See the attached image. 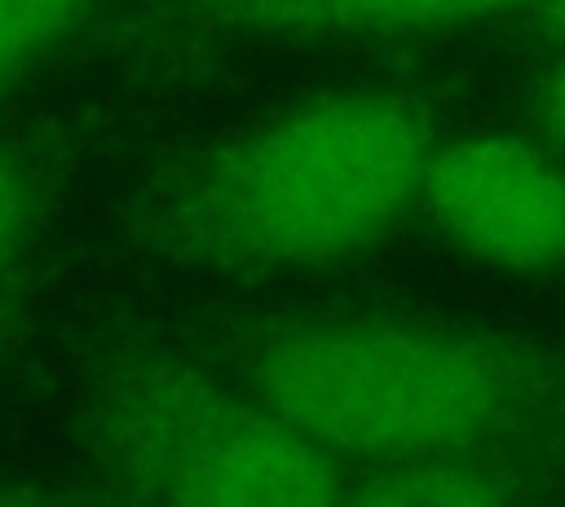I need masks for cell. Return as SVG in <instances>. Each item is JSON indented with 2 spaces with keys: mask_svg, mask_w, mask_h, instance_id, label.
Segmentation results:
<instances>
[{
  "mask_svg": "<svg viewBox=\"0 0 565 507\" xmlns=\"http://www.w3.org/2000/svg\"><path fill=\"white\" fill-rule=\"evenodd\" d=\"M433 145V119L406 93H318L159 163L124 198L115 234L181 273L331 269L419 212Z\"/></svg>",
  "mask_w": 565,
  "mask_h": 507,
  "instance_id": "obj_1",
  "label": "cell"
},
{
  "mask_svg": "<svg viewBox=\"0 0 565 507\" xmlns=\"http://www.w3.org/2000/svg\"><path fill=\"white\" fill-rule=\"evenodd\" d=\"M199 344L349 472L521 454L565 414V348L463 322L309 313Z\"/></svg>",
  "mask_w": 565,
  "mask_h": 507,
  "instance_id": "obj_2",
  "label": "cell"
},
{
  "mask_svg": "<svg viewBox=\"0 0 565 507\" xmlns=\"http://www.w3.org/2000/svg\"><path fill=\"white\" fill-rule=\"evenodd\" d=\"M79 498L291 507L349 498V463L309 441L194 335L115 331L71 401Z\"/></svg>",
  "mask_w": 565,
  "mask_h": 507,
  "instance_id": "obj_3",
  "label": "cell"
},
{
  "mask_svg": "<svg viewBox=\"0 0 565 507\" xmlns=\"http://www.w3.org/2000/svg\"><path fill=\"white\" fill-rule=\"evenodd\" d=\"M419 216L472 265L516 278L565 273V154L512 132L437 137Z\"/></svg>",
  "mask_w": 565,
  "mask_h": 507,
  "instance_id": "obj_4",
  "label": "cell"
},
{
  "mask_svg": "<svg viewBox=\"0 0 565 507\" xmlns=\"http://www.w3.org/2000/svg\"><path fill=\"white\" fill-rule=\"evenodd\" d=\"M88 159L84 115L0 110V397L31 366L57 238Z\"/></svg>",
  "mask_w": 565,
  "mask_h": 507,
  "instance_id": "obj_5",
  "label": "cell"
},
{
  "mask_svg": "<svg viewBox=\"0 0 565 507\" xmlns=\"http://www.w3.org/2000/svg\"><path fill=\"white\" fill-rule=\"evenodd\" d=\"M539 0H172L168 31L238 44V40H380L433 35L512 13Z\"/></svg>",
  "mask_w": 565,
  "mask_h": 507,
  "instance_id": "obj_6",
  "label": "cell"
},
{
  "mask_svg": "<svg viewBox=\"0 0 565 507\" xmlns=\"http://www.w3.org/2000/svg\"><path fill=\"white\" fill-rule=\"evenodd\" d=\"M106 0H0V110L44 75Z\"/></svg>",
  "mask_w": 565,
  "mask_h": 507,
  "instance_id": "obj_7",
  "label": "cell"
},
{
  "mask_svg": "<svg viewBox=\"0 0 565 507\" xmlns=\"http://www.w3.org/2000/svg\"><path fill=\"white\" fill-rule=\"evenodd\" d=\"M530 106H534V119H539L543 141H552V145L565 154V57L539 79Z\"/></svg>",
  "mask_w": 565,
  "mask_h": 507,
  "instance_id": "obj_8",
  "label": "cell"
},
{
  "mask_svg": "<svg viewBox=\"0 0 565 507\" xmlns=\"http://www.w3.org/2000/svg\"><path fill=\"white\" fill-rule=\"evenodd\" d=\"M44 498H79V494L75 489H62V485H35L26 476L0 472V503H44Z\"/></svg>",
  "mask_w": 565,
  "mask_h": 507,
  "instance_id": "obj_9",
  "label": "cell"
},
{
  "mask_svg": "<svg viewBox=\"0 0 565 507\" xmlns=\"http://www.w3.org/2000/svg\"><path fill=\"white\" fill-rule=\"evenodd\" d=\"M530 18L539 22V31H543V35H552V40L565 48V0H539Z\"/></svg>",
  "mask_w": 565,
  "mask_h": 507,
  "instance_id": "obj_10",
  "label": "cell"
}]
</instances>
